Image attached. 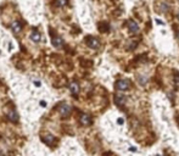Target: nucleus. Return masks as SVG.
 <instances>
[{"mask_svg":"<svg viewBox=\"0 0 179 156\" xmlns=\"http://www.w3.org/2000/svg\"><path fill=\"white\" fill-rule=\"evenodd\" d=\"M116 88L121 92H126L130 88V82L128 80H120L116 82Z\"/></svg>","mask_w":179,"mask_h":156,"instance_id":"nucleus-1","label":"nucleus"},{"mask_svg":"<svg viewBox=\"0 0 179 156\" xmlns=\"http://www.w3.org/2000/svg\"><path fill=\"white\" fill-rule=\"evenodd\" d=\"M85 42H86V45H88L89 48H92V49H98V48L100 46L99 39H96V38H94V37H86Z\"/></svg>","mask_w":179,"mask_h":156,"instance_id":"nucleus-2","label":"nucleus"},{"mask_svg":"<svg viewBox=\"0 0 179 156\" xmlns=\"http://www.w3.org/2000/svg\"><path fill=\"white\" fill-rule=\"evenodd\" d=\"M49 33H51V37H52L51 43H52V45H54V46L60 48V46H62V45H63V40H62V38H61V37H59V36H56V34L52 32V29H50V31H49Z\"/></svg>","mask_w":179,"mask_h":156,"instance_id":"nucleus-3","label":"nucleus"},{"mask_svg":"<svg viewBox=\"0 0 179 156\" xmlns=\"http://www.w3.org/2000/svg\"><path fill=\"white\" fill-rule=\"evenodd\" d=\"M71 110H72V107H71V105H68V104H62V105L59 107V112H60V115H61L62 117L69 116Z\"/></svg>","mask_w":179,"mask_h":156,"instance_id":"nucleus-4","label":"nucleus"},{"mask_svg":"<svg viewBox=\"0 0 179 156\" xmlns=\"http://www.w3.org/2000/svg\"><path fill=\"white\" fill-rule=\"evenodd\" d=\"M127 26H128V29H129V32L132 34H137L139 32V26H138V23L134 20H128Z\"/></svg>","mask_w":179,"mask_h":156,"instance_id":"nucleus-5","label":"nucleus"},{"mask_svg":"<svg viewBox=\"0 0 179 156\" xmlns=\"http://www.w3.org/2000/svg\"><path fill=\"white\" fill-rule=\"evenodd\" d=\"M10 27H11L12 33H15V34H19V33L22 31V25H21V22H20V21H17V20L12 21Z\"/></svg>","mask_w":179,"mask_h":156,"instance_id":"nucleus-6","label":"nucleus"},{"mask_svg":"<svg viewBox=\"0 0 179 156\" xmlns=\"http://www.w3.org/2000/svg\"><path fill=\"white\" fill-rule=\"evenodd\" d=\"M79 122H80L82 126H90L92 124V117L86 114H83L79 117Z\"/></svg>","mask_w":179,"mask_h":156,"instance_id":"nucleus-7","label":"nucleus"},{"mask_svg":"<svg viewBox=\"0 0 179 156\" xmlns=\"http://www.w3.org/2000/svg\"><path fill=\"white\" fill-rule=\"evenodd\" d=\"M79 84L77 83V82H72L71 84H69V92H71V94L73 95V97H77L78 94H79Z\"/></svg>","mask_w":179,"mask_h":156,"instance_id":"nucleus-8","label":"nucleus"},{"mask_svg":"<svg viewBox=\"0 0 179 156\" xmlns=\"http://www.w3.org/2000/svg\"><path fill=\"white\" fill-rule=\"evenodd\" d=\"M42 140H43L45 144H48V145H52V144L55 143V137L51 135V134H46V135L42 137Z\"/></svg>","mask_w":179,"mask_h":156,"instance_id":"nucleus-9","label":"nucleus"},{"mask_svg":"<svg viewBox=\"0 0 179 156\" xmlns=\"http://www.w3.org/2000/svg\"><path fill=\"white\" fill-rule=\"evenodd\" d=\"M115 103H116L117 106L122 107L126 104V97H123V95H116L115 97Z\"/></svg>","mask_w":179,"mask_h":156,"instance_id":"nucleus-10","label":"nucleus"},{"mask_svg":"<svg viewBox=\"0 0 179 156\" xmlns=\"http://www.w3.org/2000/svg\"><path fill=\"white\" fill-rule=\"evenodd\" d=\"M31 39H32V42H34V43H39L40 39H42V36H40L39 32L33 31V32L31 33Z\"/></svg>","mask_w":179,"mask_h":156,"instance_id":"nucleus-11","label":"nucleus"},{"mask_svg":"<svg viewBox=\"0 0 179 156\" xmlns=\"http://www.w3.org/2000/svg\"><path fill=\"white\" fill-rule=\"evenodd\" d=\"M9 120L11 121V122H19V115H17V112L16 111H11L10 114H9Z\"/></svg>","mask_w":179,"mask_h":156,"instance_id":"nucleus-12","label":"nucleus"},{"mask_svg":"<svg viewBox=\"0 0 179 156\" xmlns=\"http://www.w3.org/2000/svg\"><path fill=\"white\" fill-rule=\"evenodd\" d=\"M173 82H174V87H175L177 89H179V72H178V71H174Z\"/></svg>","mask_w":179,"mask_h":156,"instance_id":"nucleus-13","label":"nucleus"},{"mask_svg":"<svg viewBox=\"0 0 179 156\" xmlns=\"http://www.w3.org/2000/svg\"><path fill=\"white\" fill-rule=\"evenodd\" d=\"M99 29H100V32H107L109 29H110V26H109V23H100L99 25Z\"/></svg>","mask_w":179,"mask_h":156,"instance_id":"nucleus-14","label":"nucleus"},{"mask_svg":"<svg viewBox=\"0 0 179 156\" xmlns=\"http://www.w3.org/2000/svg\"><path fill=\"white\" fill-rule=\"evenodd\" d=\"M67 0H55V4H56V6H59V8H63V6H66L67 5Z\"/></svg>","mask_w":179,"mask_h":156,"instance_id":"nucleus-15","label":"nucleus"},{"mask_svg":"<svg viewBox=\"0 0 179 156\" xmlns=\"http://www.w3.org/2000/svg\"><path fill=\"white\" fill-rule=\"evenodd\" d=\"M168 9H169L168 4H167V3H164V2H162V4H161V10H160V11H162V12H167V11H168Z\"/></svg>","mask_w":179,"mask_h":156,"instance_id":"nucleus-16","label":"nucleus"},{"mask_svg":"<svg viewBox=\"0 0 179 156\" xmlns=\"http://www.w3.org/2000/svg\"><path fill=\"white\" fill-rule=\"evenodd\" d=\"M139 82H140V84H145L146 80H141V77H139Z\"/></svg>","mask_w":179,"mask_h":156,"instance_id":"nucleus-17","label":"nucleus"},{"mask_svg":"<svg viewBox=\"0 0 179 156\" xmlns=\"http://www.w3.org/2000/svg\"><path fill=\"white\" fill-rule=\"evenodd\" d=\"M34 84H35L37 87H39V86H40V82H38V81H35V82H34Z\"/></svg>","mask_w":179,"mask_h":156,"instance_id":"nucleus-18","label":"nucleus"},{"mask_svg":"<svg viewBox=\"0 0 179 156\" xmlns=\"http://www.w3.org/2000/svg\"><path fill=\"white\" fill-rule=\"evenodd\" d=\"M118 123H120V124H121V123H123V120H122V118H120V120H118Z\"/></svg>","mask_w":179,"mask_h":156,"instance_id":"nucleus-19","label":"nucleus"},{"mask_svg":"<svg viewBox=\"0 0 179 156\" xmlns=\"http://www.w3.org/2000/svg\"><path fill=\"white\" fill-rule=\"evenodd\" d=\"M177 38H178V40H179V32L177 33Z\"/></svg>","mask_w":179,"mask_h":156,"instance_id":"nucleus-20","label":"nucleus"},{"mask_svg":"<svg viewBox=\"0 0 179 156\" xmlns=\"http://www.w3.org/2000/svg\"><path fill=\"white\" fill-rule=\"evenodd\" d=\"M177 120H178V124H179V116H178V118H177Z\"/></svg>","mask_w":179,"mask_h":156,"instance_id":"nucleus-21","label":"nucleus"},{"mask_svg":"<svg viewBox=\"0 0 179 156\" xmlns=\"http://www.w3.org/2000/svg\"><path fill=\"white\" fill-rule=\"evenodd\" d=\"M177 17H178V20H179V12H178V15H177Z\"/></svg>","mask_w":179,"mask_h":156,"instance_id":"nucleus-22","label":"nucleus"},{"mask_svg":"<svg viewBox=\"0 0 179 156\" xmlns=\"http://www.w3.org/2000/svg\"><path fill=\"white\" fill-rule=\"evenodd\" d=\"M0 156H4V155H3V154H0Z\"/></svg>","mask_w":179,"mask_h":156,"instance_id":"nucleus-23","label":"nucleus"}]
</instances>
